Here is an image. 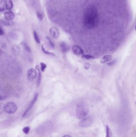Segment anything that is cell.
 Here are the masks:
<instances>
[{
    "label": "cell",
    "mask_w": 136,
    "mask_h": 137,
    "mask_svg": "<svg viewBox=\"0 0 136 137\" xmlns=\"http://www.w3.org/2000/svg\"><path fill=\"white\" fill-rule=\"evenodd\" d=\"M99 22V14L97 9L93 6L87 7L83 16V23L86 27L93 29L97 26Z\"/></svg>",
    "instance_id": "6da1fadb"
},
{
    "label": "cell",
    "mask_w": 136,
    "mask_h": 137,
    "mask_svg": "<svg viewBox=\"0 0 136 137\" xmlns=\"http://www.w3.org/2000/svg\"><path fill=\"white\" fill-rule=\"evenodd\" d=\"M89 111V106L86 103L82 102L78 103L76 109L77 118L82 119L87 116Z\"/></svg>",
    "instance_id": "7a4b0ae2"
},
{
    "label": "cell",
    "mask_w": 136,
    "mask_h": 137,
    "mask_svg": "<svg viewBox=\"0 0 136 137\" xmlns=\"http://www.w3.org/2000/svg\"><path fill=\"white\" fill-rule=\"evenodd\" d=\"M4 110L7 114H12L15 112L17 110V106L13 102H8L4 106Z\"/></svg>",
    "instance_id": "3957f363"
},
{
    "label": "cell",
    "mask_w": 136,
    "mask_h": 137,
    "mask_svg": "<svg viewBox=\"0 0 136 137\" xmlns=\"http://www.w3.org/2000/svg\"><path fill=\"white\" fill-rule=\"evenodd\" d=\"M93 121V118L90 116L85 117L81 119L79 122V125L82 128H87L91 125Z\"/></svg>",
    "instance_id": "277c9868"
},
{
    "label": "cell",
    "mask_w": 136,
    "mask_h": 137,
    "mask_svg": "<svg viewBox=\"0 0 136 137\" xmlns=\"http://www.w3.org/2000/svg\"><path fill=\"white\" fill-rule=\"evenodd\" d=\"M38 93L37 92H36L34 94L33 99L32 100L31 102L30 103L29 107L26 110V111H25L24 114L22 115V117H24L25 116H26L29 111H30V110H31L32 108L33 107L34 104H35V103L36 102L37 99H38Z\"/></svg>",
    "instance_id": "5b68a950"
},
{
    "label": "cell",
    "mask_w": 136,
    "mask_h": 137,
    "mask_svg": "<svg viewBox=\"0 0 136 137\" xmlns=\"http://www.w3.org/2000/svg\"><path fill=\"white\" fill-rule=\"evenodd\" d=\"M72 51L75 55L77 56H81L83 55L84 51L79 46L74 45L72 48Z\"/></svg>",
    "instance_id": "8992f818"
},
{
    "label": "cell",
    "mask_w": 136,
    "mask_h": 137,
    "mask_svg": "<svg viewBox=\"0 0 136 137\" xmlns=\"http://www.w3.org/2000/svg\"><path fill=\"white\" fill-rule=\"evenodd\" d=\"M37 73L36 71L34 69H30L27 72V78L29 81H33L36 77Z\"/></svg>",
    "instance_id": "52a82bcc"
},
{
    "label": "cell",
    "mask_w": 136,
    "mask_h": 137,
    "mask_svg": "<svg viewBox=\"0 0 136 137\" xmlns=\"http://www.w3.org/2000/svg\"><path fill=\"white\" fill-rule=\"evenodd\" d=\"M49 33L52 37L55 39H57L59 36V32L58 30L55 27H52L50 29Z\"/></svg>",
    "instance_id": "ba28073f"
},
{
    "label": "cell",
    "mask_w": 136,
    "mask_h": 137,
    "mask_svg": "<svg viewBox=\"0 0 136 137\" xmlns=\"http://www.w3.org/2000/svg\"><path fill=\"white\" fill-rule=\"evenodd\" d=\"M15 14L13 12L11 11H8L6 12L4 14V18L7 21H11L14 18Z\"/></svg>",
    "instance_id": "9c48e42d"
},
{
    "label": "cell",
    "mask_w": 136,
    "mask_h": 137,
    "mask_svg": "<svg viewBox=\"0 0 136 137\" xmlns=\"http://www.w3.org/2000/svg\"><path fill=\"white\" fill-rule=\"evenodd\" d=\"M60 47L61 51L63 53H66L70 50L69 46L66 44V43L64 42H61L60 44Z\"/></svg>",
    "instance_id": "30bf717a"
},
{
    "label": "cell",
    "mask_w": 136,
    "mask_h": 137,
    "mask_svg": "<svg viewBox=\"0 0 136 137\" xmlns=\"http://www.w3.org/2000/svg\"><path fill=\"white\" fill-rule=\"evenodd\" d=\"M113 59V57L111 55H105L103 57L100 61L101 63H105L110 62Z\"/></svg>",
    "instance_id": "8fae6325"
},
{
    "label": "cell",
    "mask_w": 136,
    "mask_h": 137,
    "mask_svg": "<svg viewBox=\"0 0 136 137\" xmlns=\"http://www.w3.org/2000/svg\"><path fill=\"white\" fill-rule=\"evenodd\" d=\"M35 68L38 71V81H37V86H38V87H39L40 85V84H41V72L40 69L39 68V65H36V66L35 67Z\"/></svg>",
    "instance_id": "7c38bea8"
},
{
    "label": "cell",
    "mask_w": 136,
    "mask_h": 137,
    "mask_svg": "<svg viewBox=\"0 0 136 137\" xmlns=\"http://www.w3.org/2000/svg\"><path fill=\"white\" fill-rule=\"evenodd\" d=\"M12 52L13 55L16 56L19 54L20 53V48L17 45H14L12 46Z\"/></svg>",
    "instance_id": "4fadbf2b"
},
{
    "label": "cell",
    "mask_w": 136,
    "mask_h": 137,
    "mask_svg": "<svg viewBox=\"0 0 136 137\" xmlns=\"http://www.w3.org/2000/svg\"><path fill=\"white\" fill-rule=\"evenodd\" d=\"M6 9L7 10L12 9L13 7V4L11 0H5Z\"/></svg>",
    "instance_id": "5bb4252c"
},
{
    "label": "cell",
    "mask_w": 136,
    "mask_h": 137,
    "mask_svg": "<svg viewBox=\"0 0 136 137\" xmlns=\"http://www.w3.org/2000/svg\"><path fill=\"white\" fill-rule=\"evenodd\" d=\"M106 137H113L111 130L108 125H106Z\"/></svg>",
    "instance_id": "9a60e30c"
},
{
    "label": "cell",
    "mask_w": 136,
    "mask_h": 137,
    "mask_svg": "<svg viewBox=\"0 0 136 137\" xmlns=\"http://www.w3.org/2000/svg\"><path fill=\"white\" fill-rule=\"evenodd\" d=\"M41 49H42V51H43V53L44 54H46L47 55H52V56H55V54L51 52H50V51H48L46 50L44 48L43 44L41 45Z\"/></svg>",
    "instance_id": "2e32d148"
},
{
    "label": "cell",
    "mask_w": 136,
    "mask_h": 137,
    "mask_svg": "<svg viewBox=\"0 0 136 137\" xmlns=\"http://www.w3.org/2000/svg\"><path fill=\"white\" fill-rule=\"evenodd\" d=\"M82 57L83 59H86L87 60H91V59H95V57H93V56L90 55H87V54L82 55Z\"/></svg>",
    "instance_id": "e0dca14e"
},
{
    "label": "cell",
    "mask_w": 136,
    "mask_h": 137,
    "mask_svg": "<svg viewBox=\"0 0 136 137\" xmlns=\"http://www.w3.org/2000/svg\"><path fill=\"white\" fill-rule=\"evenodd\" d=\"M22 44V45H23L24 48L25 50L26 51H27V52L31 53L32 51H31V49L30 48V47L25 42H23Z\"/></svg>",
    "instance_id": "ac0fdd59"
},
{
    "label": "cell",
    "mask_w": 136,
    "mask_h": 137,
    "mask_svg": "<svg viewBox=\"0 0 136 137\" xmlns=\"http://www.w3.org/2000/svg\"><path fill=\"white\" fill-rule=\"evenodd\" d=\"M33 35H34V38L36 42L38 44H40V39L38 34L35 31L33 32Z\"/></svg>",
    "instance_id": "d6986e66"
},
{
    "label": "cell",
    "mask_w": 136,
    "mask_h": 137,
    "mask_svg": "<svg viewBox=\"0 0 136 137\" xmlns=\"http://www.w3.org/2000/svg\"><path fill=\"white\" fill-rule=\"evenodd\" d=\"M40 69H41V71L42 72H44L45 70V69L46 68L47 65L45 63H44L43 62H41L40 63Z\"/></svg>",
    "instance_id": "ffe728a7"
},
{
    "label": "cell",
    "mask_w": 136,
    "mask_h": 137,
    "mask_svg": "<svg viewBox=\"0 0 136 137\" xmlns=\"http://www.w3.org/2000/svg\"><path fill=\"white\" fill-rule=\"evenodd\" d=\"M0 25H4L5 26H9L11 25L10 22L8 21H3L2 20L0 19Z\"/></svg>",
    "instance_id": "44dd1931"
},
{
    "label": "cell",
    "mask_w": 136,
    "mask_h": 137,
    "mask_svg": "<svg viewBox=\"0 0 136 137\" xmlns=\"http://www.w3.org/2000/svg\"><path fill=\"white\" fill-rule=\"evenodd\" d=\"M46 39L48 40V42L49 43L50 45L51 46V47L52 48L54 49L55 48V45L54 44V43H53V42L50 39L49 37H46Z\"/></svg>",
    "instance_id": "7402d4cb"
},
{
    "label": "cell",
    "mask_w": 136,
    "mask_h": 137,
    "mask_svg": "<svg viewBox=\"0 0 136 137\" xmlns=\"http://www.w3.org/2000/svg\"><path fill=\"white\" fill-rule=\"evenodd\" d=\"M22 131L24 133L27 134L30 132V128L29 127H26L23 129Z\"/></svg>",
    "instance_id": "603a6c76"
},
{
    "label": "cell",
    "mask_w": 136,
    "mask_h": 137,
    "mask_svg": "<svg viewBox=\"0 0 136 137\" xmlns=\"http://www.w3.org/2000/svg\"><path fill=\"white\" fill-rule=\"evenodd\" d=\"M37 17H38V19L40 21H41L42 20L43 18V16L42 15V14H41L40 12H38L37 13Z\"/></svg>",
    "instance_id": "cb8c5ba5"
},
{
    "label": "cell",
    "mask_w": 136,
    "mask_h": 137,
    "mask_svg": "<svg viewBox=\"0 0 136 137\" xmlns=\"http://www.w3.org/2000/svg\"><path fill=\"white\" fill-rule=\"evenodd\" d=\"M4 106L3 103H0V114H2L4 111Z\"/></svg>",
    "instance_id": "d4e9b609"
},
{
    "label": "cell",
    "mask_w": 136,
    "mask_h": 137,
    "mask_svg": "<svg viewBox=\"0 0 136 137\" xmlns=\"http://www.w3.org/2000/svg\"><path fill=\"white\" fill-rule=\"evenodd\" d=\"M90 67V64L88 63H86L84 65V67L85 69L87 70V69H89Z\"/></svg>",
    "instance_id": "484cf974"
},
{
    "label": "cell",
    "mask_w": 136,
    "mask_h": 137,
    "mask_svg": "<svg viewBox=\"0 0 136 137\" xmlns=\"http://www.w3.org/2000/svg\"><path fill=\"white\" fill-rule=\"evenodd\" d=\"M116 62V60H113V61H112L111 62H110L108 63L107 65H109V66H112V65H113Z\"/></svg>",
    "instance_id": "4316f807"
},
{
    "label": "cell",
    "mask_w": 136,
    "mask_h": 137,
    "mask_svg": "<svg viewBox=\"0 0 136 137\" xmlns=\"http://www.w3.org/2000/svg\"><path fill=\"white\" fill-rule=\"evenodd\" d=\"M4 34V32L3 28L0 27V35H3Z\"/></svg>",
    "instance_id": "83f0119b"
},
{
    "label": "cell",
    "mask_w": 136,
    "mask_h": 137,
    "mask_svg": "<svg viewBox=\"0 0 136 137\" xmlns=\"http://www.w3.org/2000/svg\"><path fill=\"white\" fill-rule=\"evenodd\" d=\"M7 98V97L6 96H2V95H0V101L4 100L6 99Z\"/></svg>",
    "instance_id": "f1b7e54d"
},
{
    "label": "cell",
    "mask_w": 136,
    "mask_h": 137,
    "mask_svg": "<svg viewBox=\"0 0 136 137\" xmlns=\"http://www.w3.org/2000/svg\"><path fill=\"white\" fill-rule=\"evenodd\" d=\"M4 10V7H0V12H2Z\"/></svg>",
    "instance_id": "f546056e"
},
{
    "label": "cell",
    "mask_w": 136,
    "mask_h": 137,
    "mask_svg": "<svg viewBox=\"0 0 136 137\" xmlns=\"http://www.w3.org/2000/svg\"><path fill=\"white\" fill-rule=\"evenodd\" d=\"M63 137H71L69 135H65Z\"/></svg>",
    "instance_id": "4dcf8cb0"
},
{
    "label": "cell",
    "mask_w": 136,
    "mask_h": 137,
    "mask_svg": "<svg viewBox=\"0 0 136 137\" xmlns=\"http://www.w3.org/2000/svg\"><path fill=\"white\" fill-rule=\"evenodd\" d=\"M2 53V51L0 49V56L1 55Z\"/></svg>",
    "instance_id": "1f68e13d"
}]
</instances>
